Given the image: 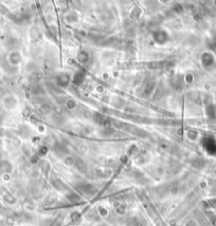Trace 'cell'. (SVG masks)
Here are the masks:
<instances>
[{
    "label": "cell",
    "mask_w": 216,
    "mask_h": 226,
    "mask_svg": "<svg viewBox=\"0 0 216 226\" xmlns=\"http://www.w3.org/2000/svg\"><path fill=\"white\" fill-rule=\"evenodd\" d=\"M93 226H111V225L108 223V222H106V221L102 220V221H100V222H98V223H96Z\"/></svg>",
    "instance_id": "cell-1"
}]
</instances>
